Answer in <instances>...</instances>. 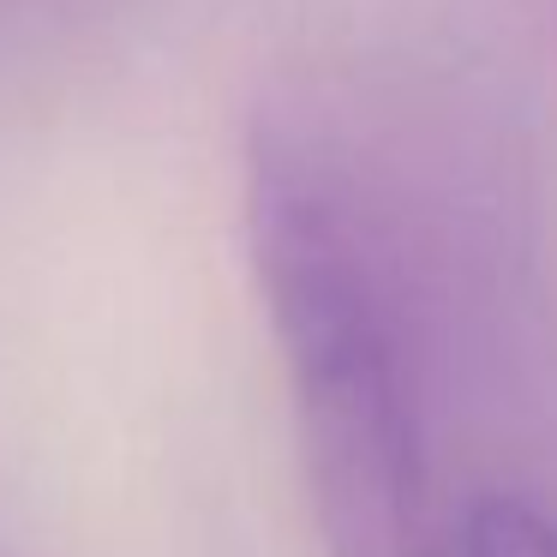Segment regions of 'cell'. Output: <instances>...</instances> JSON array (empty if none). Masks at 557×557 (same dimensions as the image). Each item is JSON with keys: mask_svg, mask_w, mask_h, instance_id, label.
Here are the masks:
<instances>
[{"mask_svg": "<svg viewBox=\"0 0 557 557\" xmlns=\"http://www.w3.org/2000/svg\"><path fill=\"white\" fill-rule=\"evenodd\" d=\"M246 264L324 557H437L432 348L456 205L389 109L276 97L246 126Z\"/></svg>", "mask_w": 557, "mask_h": 557, "instance_id": "6da1fadb", "label": "cell"}, {"mask_svg": "<svg viewBox=\"0 0 557 557\" xmlns=\"http://www.w3.org/2000/svg\"><path fill=\"white\" fill-rule=\"evenodd\" d=\"M444 557H557V521L533 497L485 492L449 528Z\"/></svg>", "mask_w": 557, "mask_h": 557, "instance_id": "7a4b0ae2", "label": "cell"}]
</instances>
